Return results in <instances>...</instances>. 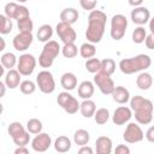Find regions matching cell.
I'll list each match as a JSON object with an SVG mask.
<instances>
[{
  "label": "cell",
  "mask_w": 154,
  "mask_h": 154,
  "mask_svg": "<svg viewBox=\"0 0 154 154\" xmlns=\"http://www.w3.org/2000/svg\"><path fill=\"white\" fill-rule=\"evenodd\" d=\"M78 153L79 154H93L94 153V149L89 146H81V148L78 149Z\"/></svg>",
  "instance_id": "45"
},
{
  "label": "cell",
  "mask_w": 154,
  "mask_h": 154,
  "mask_svg": "<svg viewBox=\"0 0 154 154\" xmlns=\"http://www.w3.org/2000/svg\"><path fill=\"white\" fill-rule=\"evenodd\" d=\"M123 138L128 143H138L144 138V134L138 123H129L123 134Z\"/></svg>",
  "instance_id": "11"
},
{
  "label": "cell",
  "mask_w": 154,
  "mask_h": 154,
  "mask_svg": "<svg viewBox=\"0 0 154 154\" xmlns=\"http://www.w3.org/2000/svg\"><path fill=\"white\" fill-rule=\"evenodd\" d=\"M132 118V109L126 106H119L114 109V113L112 116V122L116 125H124L130 122Z\"/></svg>",
  "instance_id": "14"
},
{
  "label": "cell",
  "mask_w": 154,
  "mask_h": 154,
  "mask_svg": "<svg viewBox=\"0 0 154 154\" xmlns=\"http://www.w3.org/2000/svg\"><path fill=\"white\" fill-rule=\"evenodd\" d=\"M36 85H37V84H35L32 81L25 79V81H22V83L19 84V89H20L22 94H24V95H30V94L35 93Z\"/></svg>",
  "instance_id": "38"
},
{
  "label": "cell",
  "mask_w": 154,
  "mask_h": 154,
  "mask_svg": "<svg viewBox=\"0 0 154 154\" xmlns=\"http://www.w3.org/2000/svg\"><path fill=\"white\" fill-rule=\"evenodd\" d=\"M78 17H79V13L73 7H66L60 12V22H65L71 25L78 20Z\"/></svg>",
  "instance_id": "20"
},
{
  "label": "cell",
  "mask_w": 154,
  "mask_h": 154,
  "mask_svg": "<svg viewBox=\"0 0 154 154\" xmlns=\"http://www.w3.org/2000/svg\"><path fill=\"white\" fill-rule=\"evenodd\" d=\"M146 37H147V31H146V29L142 25H138L132 31V42L134 43H137V45L143 43Z\"/></svg>",
  "instance_id": "32"
},
{
  "label": "cell",
  "mask_w": 154,
  "mask_h": 154,
  "mask_svg": "<svg viewBox=\"0 0 154 154\" xmlns=\"http://www.w3.org/2000/svg\"><path fill=\"white\" fill-rule=\"evenodd\" d=\"M36 58L32 54L29 53H24L19 57L18 59V64H17V70L20 72L22 76H30L35 67H36Z\"/></svg>",
  "instance_id": "9"
},
{
  "label": "cell",
  "mask_w": 154,
  "mask_h": 154,
  "mask_svg": "<svg viewBox=\"0 0 154 154\" xmlns=\"http://www.w3.org/2000/svg\"><path fill=\"white\" fill-rule=\"evenodd\" d=\"M17 2H22V4H24V2H26L28 0H16Z\"/></svg>",
  "instance_id": "51"
},
{
  "label": "cell",
  "mask_w": 154,
  "mask_h": 154,
  "mask_svg": "<svg viewBox=\"0 0 154 154\" xmlns=\"http://www.w3.org/2000/svg\"><path fill=\"white\" fill-rule=\"evenodd\" d=\"M114 153L116 154H129L130 153V148L125 144H118L114 149Z\"/></svg>",
  "instance_id": "43"
},
{
  "label": "cell",
  "mask_w": 154,
  "mask_h": 154,
  "mask_svg": "<svg viewBox=\"0 0 154 154\" xmlns=\"http://www.w3.org/2000/svg\"><path fill=\"white\" fill-rule=\"evenodd\" d=\"M112 140L108 136H100L95 141V150L97 154H111L113 146Z\"/></svg>",
  "instance_id": "16"
},
{
  "label": "cell",
  "mask_w": 154,
  "mask_h": 154,
  "mask_svg": "<svg viewBox=\"0 0 154 154\" xmlns=\"http://www.w3.org/2000/svg\"><path fill=\"white\" fill-rule=\"evenodd\" d=\"M79 54H81L82 58H85V59L93 58L96 54L95 43H91V42H84V43H82L81 47H79Z\"/></svg>",
  "instance_id": "27"
},
{
  "label": "cell",
  "mask_w": 154,
  "mask_h": 154,
  "mask_svg": "<svg viewBox=\"0 0 154 154\" xmlns=\"http://www.w3.org/2000/svg\"><path fill=\"white\" fill-rule=\"evenodd\" d=\"M144 45H146V47L148 49H153L154 51V34L150 32L149 35H147V37L144 40Z\"/></svg>",
  "instance_id": "42"
},
{
  "label": "cell",
  "mask_w": 154,
  "mask_h": 154,
  "mask_svg": "<svg viewBox=\"0 0 154 154\" xmlns=\"http://www.w3.org/2000/svg\"><path fill=\"white\" fill-rule=\"evenodd\" d=\"M79 5L85 11H93L97 5V0H79Z\"/></svg>",
  "instance_id": "41"
},
{
  "label": "cell",
  "mask_w": 154,
  "mask_h": 154,
  "mask_svg": "<svg viewBox=\"0 0 154 154\" xmlns=\"http://www.w3.org/2000/svg\"><path fill=\"white\" fill-rule=\"evenodd\" d=\"M146 138H147L148 142L154 143V125H152V126L147 130V132H146Z\"/></svg>",
  "instance_id": "44"
},
{
  "label": "cell",
  "mask_w": 154,
  "mask_h": 154,
  "mask_svg": "<svg viewBox=\"0 0 154 154\" xmlns=\"http://www.w3.org/2000/svg\"><path fill=\"white\" fill-rule=\"evenodd\" d=\"M42 129H43L42 122L37 118H31L26 122V130L32 135H37L42 132Z\"/></svg>",
  "instance_id": "29"
},
{
  "label": "cell",
  "mask_w": 154,
  "mask_h": 154,
  "mask_svg": "<svg viewBox=\"0 0 154 154\" xmlns=\"http://www.w3.org/2000/svg\"><path fill=\"white\" fill-rule=\"evenodd\" d=\"M152 65V59L148 54H138L132 58H125L119 61V69L124 75H132L146 71Z\"/></svg>",
  "instance_id": "3"
},
{
  "label": "cell",
  "mask_w": 154,
  "mask_h": 154,
  "mask_svg": "<svg viewBox=\"0 0 154 154\" xmlns=\"http://www.w3.org/2000/svg\"><path fill=\"white\" fill-rule=\"evenodd\" d=\"M0 19H1V26H0V32L2 35H6V34H10L13 29V24H12V19L8 18L6 14H1L0 16Z\"/></svg>",
  "instance_id": "36"
},
{
  "label": "cell",
  "mask_w": 154,
  "mask_h": 154,
  "mask_svg": "<svg viewBox=\"0 0 154 154\" xmlns=\"http://www.w3.org/2000/svg\"><path fill=\"white\" fill-rule=\"evenodd\" d=\"M0 61H1V65H2L5 69H8V70L13 69V67L18 64L17 57H16L13 53H11V52L4 53V54L1 55V58H0Z\"/></svg>",
  "instance_id": "28"
},
{
  "label": "cell",
  "mask_w": 154,
  "mask_h": 154,
  "mask_svg": "<svg viewBox=\"0 0 154 154\" xmlns=\"http://www.w3.org/2000/svg\"><path fill=\"white\" fill-rule=\"evenodd\" d=\"M85 69L90 73H97L101 70V60L97 58H90L85 61Z\"/></svg>",
  "instance_id": "34"
},
{
  "label": "cell",
  "mask_w": 154,
  "mask_h": 154,
  "mask_svg": "<svg viewBox=\"0 0 154 154\" xmlns=\"http://www.w3.org/2000/svg\"><path fill=\"white\" fill-rule=\"evenodd\" d=\"M32 40H34L32 32L19 31V32L13 37L12 45H13V47H14L16 51H18V52H24V51H26V49L31 46Z\"/></svg>",
  "instance_id": "12"
},
{
  "label": "cell",
  "mask_w": 154,
  "mask_h": 154,
  "mask_svg": "<svg viewBox=\"0 0 154 154\" xmlns=\"http://www.w3.org/2000/svg\"><path fill=\"white\" fill-rule=\"evenodd\" d=\"M37 40L40 42H48L53 36V28L49 24H42L37 30Z\"/></svg>",
  "instance_id": "25"
},
{
  "label": "cell",
  "mask_w": 154,
  "mask_h": 154,
  "mask_svg": "<svg viewBox=\"0 0 154 154\" xmlns=\"http://www.w3.org/2000/svg\"><path fill=\"white\" fill-rule=\"evenodd\" d=\"M52 138L47 132H40L31 140V148L37 153H43L49 149Z\"/></svg>",
  "instance_id": "13"
},
{
  "label": "cell",
  "mask_w": 154,
  "mask_h": 154,
  "mask_svg": "<svg viewBox=\"0 0 154 154\" xmlns=\"http://www.w3.org/2000/svg\"><path fill=\"white\" fill-rule=\"evenodd\" d=\"M108 119H109V111H108V108L102 107V108L96 109V112L94 114V120H95L96 124L103 125V124H106L108 122Z\"/></svg>",
  "instance_id": "30"
},
{
  "label": "cell",
  "mask_w": 154,
  "mask_h": 154,
  "mask_svg": "<svg viewBox=\"0 0 154 154\" xmlns=\"http://www.w3.org/2000/svg\"><path fill=\"white\" fill-rule=\"evenodd\" d=\"M20 76H22V75H20V72H19L18 70L11 69V70H8L7 73L4 76V77H5L4 82L6 83V85H7L8 89H16V88L19 87V84L22 83V81H20L22 77H20Z\"/></svg>",
  "instance_id": "17"
},
{
  "label": "cell",
  "mask_w": 154,
  "mask_h": 154,
  "mask_svg": "<svg viewBox=\"0 0 154 154\" xmlns=\"http://www.w3.org/2000/svg\"><path fill=\"white\" fill-rule=\"evenodd\" d=\"M142 2H143V0H129V5L132 7L142 6Z\"/></svg>",
  "instance_id": "47"
},
{
  "label": "cell",
  "mask_w": 154,
  "mask_h": 154,
  "mask_svg": "<svg viewBox=\"0 0 154 154\" xmlns=\"http://www.w3.org/2000/svg\"><path fill=\"white\" fill-rule=\"evenodd\" d=\"M61 48L59 46V43L54 40H49L48 42L45 43L42 52L38 57V65L43 69H48L53 65L55 58L59 55Z\"/></svg>",
  "instance_id": "4"
},
{
  "label": "cell",
  "mask_w": 154,
  "mask_h": 154,
  "mask_svg": "<svg viewBox=\"0 0 154 154\" xmlns=\"http://www.w3.org/2000/svg\"><path fill=\"white\" fill-rule=\"evenodd\" d=\"M25 131H26L25 128L19 122H12V123H10V125L7 128V132L11 136V138H13V137H16V136H18Z\"/></svg>",
  "instance_id": "35"
},
{
  "label": "cell",
  "mask_w": 154,
  "mask_h": 154,
  "mask_svg": "<svg viewBox=\"0 0 154 154\" xmlns=\"http://www.w3.org/2000/svg\"><path fill=\"white\" fill-rule=\"evenodd\" d=\"M126 28H128V19L124 14H114L111 19V37L114 41H120L125 32H126Z\"/></svg>",
  "instance_id": "5"
},
{
  "label": "cell",
  "mask_w": 154,
  "mask_h": 154,
  "mask_svg": "<svg viewBox=\"0 0 154 154\" xmlns=\"http://www.w3.org/2000/svg\"><path fill=\"white\" fill-rule=\"evenodd\" d=\"M29 134H30V132L26 130L25 132L18 135V136H16V137H13V138H12L13 143H14L17 147H22V146L29 144V142H30V135H29Z\"/></svg>",
  "instance_id": "40"
},
{
  "label": "cell",
  "mask_w": 154,
  "mask_h": 154,
  "mask_svg": "<svg viewBox=\"0 0 154 154\" xmlns=\"http://www.w3.org/2000/svg\"><path fill=\"white\" fill-rule=\"evenodd\" d=\"M130 108L135 113V119L138 124L147 125L153 120L154 105L149 99L135 95L130 99Z\"/></svg>",
  "instance_id": "2"
},
{
  "label": "cell",
  "mask_w": 154,
  "mask_h": 154,
  "mask_svg": "<svg viewBox=\"0 0 154 154\" xmlns=\"http://www.w3.org/2000/svg\"><path fill=\"white\" fill-rule=\"evenodd\" d=\"M18 8H19V5L17 2H7L4 7V11H5V14L11 18V19H16V16H17V12H18Z\"/></svg>",
  "instance_id": "39"
},
{
  "label": "cell",
  "mask_w": 154,
  "mask_h": 154,
  "mask_svg": "<svg viewBox=\"0 0 154 154\" xmlns=\"http://www.w3.org/2000/svg\"><path fill=\"white\" fill-rule=\"evenodd\" d=\"M6 83L5 82H0V88H1V96L5 95V90H6Z\"/></svg>",
  "instance_id": "49"
},
{
  "label": "cell",
  "mask_w": 154,
  "mask_h": 154,
  "mask_svg": "<svg viewBox=\"0 0 154 154\" xmlns=\"http://www.w3.org/2000/svg\"><path fill=\"white\" fill-rule=\"evenodd\" d=\"M14 154H29V149L26 148V146L17 147V149L14 150Z\"/></svg>",
  "instance_id": "46"
},
{
  "label": "cell",
  "mask_w": 154,
  "mask_h": 154,
  "mask_svg": "<svg viewBox=\"0 0 154 154\" xmlns=\"http://www.w3.org/2000/svg\"><path fill=\"white\" fill-rule=\"evenodd\" d=\"M149 30L152 34H154V17L149 19Z\"/></svg>",
  "instance_id": "48"
},
{
  "label": "cell",
  "mask_w": 154,
  "mask_h": 154,
  "mask_svg": "<svg viewBox=\"0 0 154 154\" xmlns=\"http://www.w3.org/2000/svg\"><path fill=\"white\" fill-rule=\"evenodd\" d=\"M94 83L90 82V81H83L79 83L78 88H77V94L81 99L83 100H87V99H90L93 95H94Z\"/></svg>",
  "instance_id": "19"
},
{
  "label": "cell",
  "mask_w": 154,
  "mask_h": 154,
  "mask_svg": "<svg viewBox=\"0 0 154 154\" xmlns=\"http://www.w3.org/2000/svg\"><path fill=\"white\" fill-rule=\"evenodd\" d=\"M0 41H1V48H0V51H4L5 49V40L2 37H0Z\"/></svg>",
  "instance_id": "50"
},
{
  "label": "cell",
  "mask_w": 154,
  "mask_h": 154,
  "mask_svg": "<svg viewBox=\"0 0 154 154\" xmlns=\"http://www.w3.org/2000/svg\"><path fill=\"white\" fill-rule=\"evenodd\" d=\"M54 149L58 153H67L71 149V140L67 136H58L54 141Z\"/></svg>",
  "instance_id": "24"
},
{
  "label": "cell",
  "mask_w": 154,
  "mask_h": 154,
  "mask_svg": "<svg viewBox=\"0 0 154 154\" xmlns=\"http://www.w3.org/2000/svg\"><path fill=\"white\" fill-rule=\"evenodd\" d=\"M89 141H90V135H89V132L87 130L78 129V130L75 131V134H73V142L77 146H79V147L81 146H85V144L89 143Z\"/></svg>",
  "instance_id": "26"
},
{
  "label": "cell",
  "mask_w": 154,
  "mask_h": 154,
  "mask_svg": "<svg viewBox=\"0 0 154 154\" xmlns=\"http://www.w3.org/2000/svg\"><path fill=\"white\" fill-rule=\"evenodd\" d=\"M101 72H105L107 75H112L116 71V61L111 58H105L101 60Z\"/></svg>",
  "instance_id": "37"
},
{
  "label": "cell",
  "mask_w": 154,
  "mask_h": 154,
  "mask_svg": "<svg viewBox=\"0 0 154 154\" xmlns=\"http://www.w3.org/2000/svg\"><path fill=\"white\" fill-rule=\"evenodd\" d=\"M60 84L67 91L73 90L77 87V77H76V75L72 73V72H65V73H63L61 78H60Z\"/></svg>",
  "instance_id": "21"
},
{
  "label": "cell",
  "mask_w": 154,
  "mask_h": 154,
  "mask_svg": "<svg viewBox=\"0 0 154 154\" xmlns=\"http://www.w3.org/2000/svg\"><path fill=\"white\" fill-rule=\"evenodd\" d=\"M153 84V77L149 72L142 71L140 72V75L136 78V85L138 87V89L141 90H148Z\"/></svg>",
  "instance_id": "22"
},
{
  "label": "cell",
  "mask_w": 154,
  "mask_h": 154,
  "mask_svg": "<svg viewBox=\"0 0 154 154\" xmlns=\"http://www.w3.org/2000/svg\"><path fill=\"white\" fill-rule=\"evenodd\" d=\"M79 112L82 113V116L84 118H91L94 117L95 112H96V105L93 100L90 99H87V100H83V102L81 103V107H79Z\"/></svg>",
  "instance_id": "23"
},
{
  "label": "cell",
  "mask_w": 154,
  "mask_h": 154,
  "mask_svg": "<svg viewBox=\"0 0 154 154\" xmlns=\"http://www.w3.org/2000/svg\"><path fill=\"white\" fill-rule=\"evenodd\" d=\"M107 14L100 10L90 11L88 16V26L85 30V38L88 42L99 43L105 34Z\"/></svg>",
  "instance_id": "1"
},
{
  "label": "cell",
  "mask_w": 154,
  "mask_h": 154,
  "mask_svg": "<svg viewBox=\"0 0 154 154\" xmlns=\"http://www.w3.org/2000/svg\"><path fill=\"white\" fill-rule=\"evenodd\" d=\"M94 83L96 84V87L99 88V90L103 94V95H111L116 88V84L111 77V75H107L105 72L99 71L97 73H95L94 76Z\"/></svg>",
  "instance_id": "8"
},
{
  "label": "cell",
  "mask_w": 154,
  "mask_h": 154,
  "mask_svg": "<svg viewBox=\"0 0 154 154\" xmlns=\"http://www.w3.org/2000/svg\"><path fill=\"white\" fill-rule=\"evenodd\" d=\"M17 26L19 31H25V32H32L34 29V23L30 17H24L22 19L17 20Z\"/></svg>",
  "instance_id": "33"
},
{
  "label": "cell",
  "mask_w": 154,
  "mask_h": 154,
  "mask_svg": "<svg viewBox=\"0 0 154 154\" xmlns=\"http://www.w3.org/2000/svg\"><path fill=\"white\" fill-rule=\"evenodd\" d=\"M61 53H63V55L65 58L72 59V58H75L79 53V49L77 48V46L75 45V42L73 43H64V46L61 48Z\"/></svg>",
  "instance_id": "31"
},
{
  "label": "cell",
  "mask_w": 154,
  "mask_h": 154,
  "mask_svg": "<svg viewBox=\"0 0 154 154\" xmlns=\"http://www.w3.org/2000/svg\"><path fill=\"white\" fill-rule=\"evenodd\" d=\"M130 17H131L132 23L137 25H144L150 19V12L147 7L138 6V7H134V10L130 13Z\"/></svg>",
  "instance_id": "15"
},
{
  "label": "cell",
  "mask_w": 154,
  "mask_h": 154,
  "mask_svg": "<svg viewBox=\"0 0 154 154\" xmlns=\"http://www.w3.org/2000/svg\"><path fill=\"white\" fill-rule=\"evenodd\" d=\"M55 31L63 43H73L77 38V34L71 24L65 22H59L55 26Z\"/></svg>",
  "instance_id": "10"
},
{
  "label": "cell",
  "mask_w": 154,
  "mask_h": 154,
  "mask_svg": "<svg viewBox=\"0 0 154 154\" xmlns=\"http://www.w3.org/2000/svg\"><path fill=\"white\" fill-rule=\"evenodd\" d=\"M111 95L113 101H116L119 105H124L128 101H130V91L123 85H117Z\"/></svg>",
  "instance_id": "18"
},
{
  "label": "cell",
  "mask_w": 154,
  "mask_h": 154,
  "mask_svg": "<svg viewBox=\"0 0 154 154\" xmlns=\"http://www.w3.org/2000/svg\"><path fill=\"white\" fill-rule=\"evenodd\" d=\"M36 84L43 94H52L55 90V81L51 71L42 70L36 76Z\"/></svg>",
  "instance_id": "7"
},
{
  "label": "cell",
  "mask_w": 154,
  "mask_h": 154,
  "mask_svg": "<svg viewBox=\"0 0 154 154\" xmlns=\"http://www.w3.org/2000/svg\"><path fill=\"white\" fill-rule=\"evenodd\" d=\"M57 102L67 114L77 113V111H79V107H81V103L77 101V99L72 94H70L67 90L59 93L57 97Z\"/></svg>",
  "instance_id": "6"
}]
</instances>
